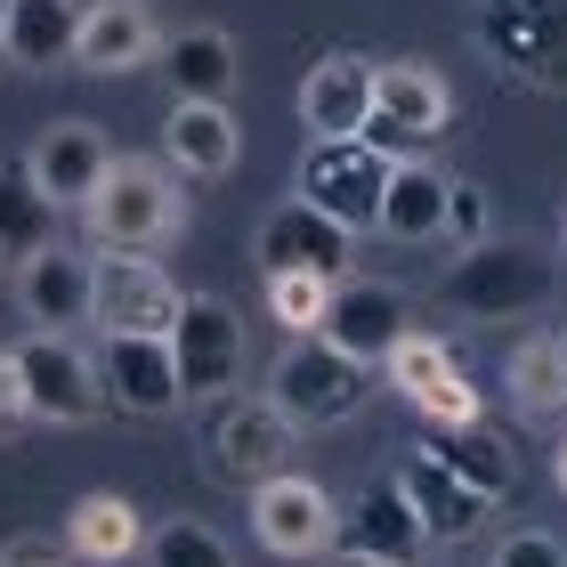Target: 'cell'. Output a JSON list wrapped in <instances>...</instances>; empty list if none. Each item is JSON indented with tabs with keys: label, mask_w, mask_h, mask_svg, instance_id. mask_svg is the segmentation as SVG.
I'll list each match as a JSON object with an SVG mask.
<instances>
[{
	"label": "cell",
	"mask_w": 567,
	"mask_h": 567,
	"mask_svg": "<svg viewBox=\"0 0 567 567\" xmlns=\"http://www.w3.org/2000/svg\"><path fill=\"white\" fill-rule=\"evenodd\" d=\"M446 122H454V90L437 82V65L422 58H398V65H373V114H365V146L381 154H422L446 138Z\"/></svg>",
	"instance_id": "8992f818"
},
{
	"label": "cell",
	"mask_w": 567,
	"mask_h": 567,
	"mask_svg": "<svg viewBox=\"0 0 567 567\" xmlns=\"http://www.w3.org/2000/svg\"><path fill=\"white\" fill-rule=\"evenodd\" d=\"M324 292H332L324 276H268V317H276V324H292V332H317Z\"/></svg>",
	"instance_id": "4dcf8cb0"
},
{
	"label": "cell",
	"mask_w": 567,
	"mask_h": 567,
	"mask_svg": "<svg viewBox=\"0 0 567 567\" xmlns=\"http://www.w3.org/2000/svg\"><path fill=\"white\" fill-rule=\"evenodd\" d=\"M373 236H390V244H437L446 236V171H430L422 154H390V187H381Z\"/></svg>",
	"instance_id": "44dd1931"
},
{
	"label": "cell",
	"mask_w": 567,
	"mask_h": 567,
	"mask_svg": "<svg viewBox=\"0 0 567 567\" xmlns=\"http://www.w3.org/2000/svg\"><path fill=\"white\" fill-rule=\"evenodd\" d=\"M82 219H90L97 251H163L178 236V219H187V195H178V178L163 163L114 154L106 178H97V195L82 203Z\"/></svg>",
	"instance_id": "6da1fadb"
},
{
	"label": "cell",
	"mask_w": 567,
	"mask_h": 567,
	"mask_svg": "<svg viewBox=\"0 0 567 567\" xmlns=\"http://www.w3.org/2000/svg\"><path fill=\"white\" fill-rule=\"evenodd\" d=\"M138 544H146V519L131 511V495H82L65 511V551L90 567H122Z\"/></svg>",
	"instance_id": "484cf974"
},
{
	"label": "cell",
	"mask_w": 567,
	"mask_h": 567,
	"mask_svg": "<svg viewBox=\"0 0 567 567\" xmlns=\"http://www.w3.org/2000/svg\"><path fill=\"white\" fill-rule=\"evenodd\" d=\"M0 567H65V559H49V551H9Z\"/></svg>",
	"instance_id": "d590c367"
},
{
	"label": "cell",
	"mask_w": 567,
	"mask_h": 567,
	"mask_svg": "<svg viewBox=\"0 0 567 567\" xmlns=\"http://www.w3.org/2000/svg\"><path fill=\"white\" fill-rule=\"evenodd\" d=\"M17 381H24V422H58L82 430L97 405H106V381H97V357L73 341V332H24L9 349Z\"/></svg>",
	"instance_id": "277c9868"
},
{
	"label": "cell",
	"mask_w": 567,
	"mask_h": 567,
	"mask_svg": "<svg viewBox=\"0 0 567 567\" xmlns=\"http://www.w3.org/2000/svg\"><path fill=\"white\" fill-rule=\"evenodd\" d=\"M422 414H430L437 430H454V422H478V390H471V381H462V373H454V381H446V390H437V398L422 405Z\"/></svg>",
	"instance_id": "d6a6232c"
},
{
	"label": "cell",
	"mask_w": 567,
	"mask_h": 567,
	"mask_svg": "<svg viewBox=\"0 0 567 567\" xmlns=\"http://www.w3.org/2000/svg\"><path fill=\"white\" fill-rule=\"evenodd\" d=\"M292 422L260 398H219V422H212V454H219V471L236 478V486H260L276 471H292Z\"/></svg>",
	"instance_id": "5bb4252c"
},
{
	"label": "cell",
	"mask_w": 567,
	"mask_h": 567,
	"mask_svg": "<svg viewBox=\"0 0 567 567\" xmlns=\"http://www.w3.org/2000/svg\"><path fill=\"white\" fill-rule=\"evenodd\" d=\"M251 260H260V276H324L341 284L349 260H357V236L341 219H324L317 203H276V212L260 219V236H251Z\"/></svg>",
	"instance_id": "9c48e42d"
},
{
	"label": "cell",
	"mask_w": 567,
	"mask_h": 567,
	"mask_svg": "<svg viewBox=\"0 0 567 567\" xmlns=\"http://www.w3.org/2000/svg\"><path fill=\"white\" fill-rule=\"evenodd\" d=\"M24 422V381H17V357L0 349V437H9Z\"/></svg>",
	"instance_id": "836d02e7"
},
{
	"label": "cell",
	"mask_w": 567,
	"mask_h": 567,
	"mask_svg": "<svg viewBox=\"0 0 567 567\" xmlns=\"http://www.w3.org/2000/svg\"><path fill=\"white\" fill-rule=\"evenodd\" d=\"M559 251H567V212H559Z\"/></svg>",
	"instance_id": "74e56055"
},
{
	"label": "cell",
	"mask_w": 567,
	"mask_h": 567,
	"mask_svg": "<svg viewBox=\"0 0 567 567\" xmlns=\"http://www.w3.org/2000/svg\"><path fill=\"white\" fill-rule=\"evenodd\" d=\"M41 244H58V203L33 187L24 163H0V260H33Z\"/></svg>",
	"instance_id": "4316f807"
},
{
	"label": "cell",
	"mask_w": 567,
	"mask_h": 567,
	"mask_svg": "<svg viewBox=\"0 0 567 567\" xmlns=\"http://www.w3.org/2000/svg\"><path fill=\"white\" fill-rule=\"evenodd\" d=\"M503 398L519 422H567V332H527L503 357Z\"/></svg>",
	"instance_id": "603a6c76"
},
{
	"label": "cell",
	"mask_w": 567,
	"mask_h": 567,
	"mask_svg": "<svg viewBox=\"0 0 567 567\" xmlns=\"http://www.w3.org/2000/svg\"><path fill=\"white\" fill-rule=\"evenodd\" d=\"M90 300H97V260L73 244H41L33 260H17V308L33 332H73L90 324Z\"/></svg>",
	"instance_id": "4fadbf2b"
},
{
	"label": "cell",
	"mask_w": 567,
	"mask_h": 567,
	"mask_svg": "<svg viewBox=\"0 0 567 567\" xmlns=\"http://www.w3.org/2000/svg\"><path fill=\"white\" fill-rule=\"evenodd\" d=\"M381 373H390V390H405L414 405H430V398L446 390L462 365H454V349H446V341H430V332L405 324L398 341H390V357H381Z\"/></svg>",
	"instance_id": "83f0119b"
},
{
	"label": "cell",
	"mask_w": 567,
	"mask_h": 567,
	"mask_svg": "<svg viewBox=\"0 0 567 567\" xmlns=\"http://www.w3.org/2000/svg\"><path fill=\"white\" fill-rule=\"evenodd\" d=\"M236 114L227 106H195V97H171V114H163V163L178 178H227L236 171Z\"/></svg>",
	"instance_id": "ffe728a7"
},
{
	"label": "cell",
	"mask_w": 567,
	"mask_h": 567,
	"mask_svg": "<svg viewBox=\"0 0 567 567\" xmlns=\"http://www.w3.org/2000/svg\"><path fill=\"white\" fill-rule=\"evenodd\" d=\"M97 381H106V398L122 405V414H138V422H163V414L187 405L178 365H171V332H106Z\"/></svg>",
	"instance_id": "8fae6325"
},
{
	"label": "cell",
	"mask_w": 567,
	"mask_h": 567,
	"mask_svg": "<svg viewBox=\"0 0 567 567\" xmlns=\"http://www.w3.org/2000/svg\"><path fill=\"white\" fill-rule=\"evenodd\" d=\"M324 567H390V559H373V551H324Z\"/></svg>",
	"instance_id": "e575fe53"
},
{
	"label": "cell",
	"mask_w": 567,
	"mask_h": 567,
	"mask_svg": "<svg viewBox=\"0 0 567 567\" xmlns=\"http://www.w3.org/2000/svg\"><path fill=\"white\" fill-rule=\"evenodd\" d=\"M365 114H373V58L332 49V58L308 65V82H300V131L308 138H357Z\"/></svg>",
	"instance_id": "e0dca14e"
},
{
	"label": "cell",
	"mask_w": 567,
	"mask_h": 567,
	"mask_svg": "<svg viewBox=\"0 0 567 567\" xmlns=\"http://www.w3.org/2000/svg\"><path fill=\"white\" fill-rule=\"evenodd\" d=\"M365 398H373V365L341 357L332 341H317V332H292V349L268 365V405L292 430H341Z\"/></svg>",
	"instance_id": "7a4b0ae2"
},
{
	"label": "cell",
	"mask_w": 567,
	"mask_h": 567,
	"mask_svg": "<svg viewBox=\"0 0 567 567\" xmlns=\"http://www.w3.org/2000/svg\"><path fill=\"white\" fill-rule=\"evenodd\" d=\"M398 495L414 503V519L430 527V544H462V535H478V519L495 511L486 495H471V486H462V478H454V471H446V462H437L430 446H414V454H405Z\"/></svg>",
	"instance_id": "d6986e66"
},
{
	"label": "cell",
	"mask_w": 567,
	"mask_h": 567,
	"mask_svg": "<svg viewBox=\"0 0 567 567\" xmlns=\"http://www.w3.org/2000/svg\"><path fill=\"white\" fill-rule=\"evenodd\" d=\"M551 478H559V495H567V437H559V454H551Z\"/></svg>",
	"instance_id": "8d00e7d4"
},
{
	"label": "cell",
	"mask_w": 567,
	"mask_h": 567,
	"mask_svg": "<svg viewBox=\"0 0 567 567\" xmlns=\"http://www.w3.org/2000/svg\"><path fill=\"white\" fill-rule=\"evenodd\" d=\"M171 365H178V390H187L195 405H219V398L244 381V317H236V308H227L219 292L178 300Z\"/></svg>",
	"instance_id": "52a82bcc"
},
{
	"label": "cell",
	"mask_w": 567,
	"mask_h": 567,
	"mask_svg": "<svg viewBox=\"0 0 567 567\" xmlns=\"http://www.w3.org/2000/svg\"><path fill=\"white\" fill-rule=\"evenodd\" d=\"M486 567H567V544L544 535V527H511V535H495Z\"/></svg>",
	"instance_id": "1f68e13d"
},
{
	"label": "cell",
	"mask_w": 567,
	"mask_h": 567,
	"mask_svg": "<svg viewBox=\"0 0 567 567\" xmlns=\"http://www.w3.org/2000/svg\"><path fill=\"white\" fill-rule=\"evenodd\" d=\"M414 324V300H405V284H381V276H341L324 292V317H317V341H332L341 357L357 365H381L390 341Z\"/></svg>",
	"instance_id": "30bf717a"
},
{
	"label": "cell",
	"mask_w": 567,
	"mask_h": 567,
	"mask_svg": "<svg viewBox=\"0 0 567 567\" xmlns=\"http://www.w3.org/2000/svg\"><path fill=\"white\" fill-rule=\"evenodd\" d=\"M73 33H82V9H73V0H9L0 58L24 65V73H58V65H73Z\"/></svg>",
	"instance_id": "cb8c5ba5"
},
{
	"label": "cell",
	"mask_w": 567,
	"mask_h": 567,
	"mask_svg": "<svg viewBox=\"0 0 567 567\" xmlns=\"http://www.w3.org/2000/svg\"><path fill=\"white\" fill-rule=\"evenodd\" d=\"M251 535L276 559H324V551H341V503L317 478L276 471V478L251 486Z\"/></svg>",
	"instance_id": "ba28073f"
},
{
	"label": "cell",
	"mask_w": 567,
	"mask_h": 567,
	"mask_svg": "<svg viewBox=\"0 0 567 567\" xmlns=\"http://www.w3.org/2000/svg\"><path fill=\"white\" fill-rule=\"evenodd\" d=\"M551 300V260L535 244H471V251H454V268H446V308L454 317H471V324H511V317H527V308H544Z\"/></svg>",
	"instance_id": "3957f363"
},
{
	"label": "cell",
	"mask_w": 567,
	"mask_h": 567,
	"mask_svg": "<svg viewBox=\"0 0 567 567\" xmlns=\"http://www.w3.org/2000/svg\"><path fill=\"white\" fill-rule=\"evenodd\" d=\"M178 284L146 260V251H106L97 260V300H90V324L97 332H171L178 324Z\"/></svg>",
	"instance_id": "7c38bea8"
},
{
	"label": "cell",
	"mask_w": 567,
	"mask_h": 567,
	"mask_svg": "<svg viewBox=\"0 0 567 567\" xmlns=\"http://www.w3.org/2000/svg\"><path fill=\"white\" fill-rule=\"evenodd\" d=\"M446 236H454V251L495 236V203H486L478 178H446Z\"/></svg>",
	"instance_id": "f546056e"
},
{
	"label": "cell",
	"mask_w": 567,
	"mask_h": 567,
	"mask_svg": "<svg viewBox=\"0 0 567 567\" xmlns=\"http://www.w3.org/2000/svg\"><path fill=\"white\" fill-rule=\"evenodd\" d=\"M146 567H236V551H227V535L219 527H203V519H163L138 544Z\"/></svg>",
	"instance_id": "f1b7e54d"
},
{
	"label": "cell",
	"mask_w": 567,
	"mask_h": 567,
	"mask_svg": "<svg viewBox=\"0 0 567 567\" xmlns=\"http://www.w3.org/2000/svg\"><path fill=\"white\" fill-rule=\"evenodd\" d=\"M341 551H373V559H390V567H422L430 527L414 519V503L398 495V478H373L365 495L341 511Z\"/></svg>",
	"instance_id": "ac0fdd59"
},
{
	"label": "cell",
	"mask_w": 567,
	"mask_h": 567,
	"mask_svg": "<svg viewBox=\"0 0 567 567\" xmlns=\"http://www.w3.org/2000/svg\"><path fill=\"white\" fill-rule=\"evenodd\" d=\"M163 49V24H154L146 0H90L82 33H73V73H138Z\"/></svg>",
	"instance_id": "2e32d148"
},
{
	"label": "cell",
	"mask_w": 567,
	"mask_h": 567,
	"mask_svg": "<svg viewBox=\"0 0 567 567\" xmlns=\"http://www.w3.org/2000/svg\"><path fill=\"white\" fill-rule=\"evenodd\" d=\"M154 58H163L171 97H195V106H227L236 97V33H219V24H187Z\"/></svg>",
	"instance_id": "7402d4cb"
},
{
	"label": "cell",
	"mask_w": 567,
	"mask_h": 567,
	"mask_svg": "<svg viewBox=\"0 0 567 567\" xmlns=\"http://www.w3.org/2000/svg\"><path fill=\"white\" fill-rule=\"evenodd\" d=\"M422 446L446 462V471L471 486V495H486V503H503L511 486H519V462H511V446H503V430L495 422H454V430H437V437H422Z\"/></svg>",
	"instance_id": "d4e9b609"
},
{
	"label": "cell",
	"mask_w": 567,
	"mask_h": 567,
	"mask_svg": "<svg viewBox=\"0 0 567 567\" xmlns=\"http://www.w3.org/2000/svg\"><path fill=\"white\" fill-rule=\"evenodd\" d=\"M106 163H114V146H106V131H97V122H82V114L49 122V131L33 138V154H24L33 187L58 203V212H82V203L97 195V178H106Z\"/></svg>",
	"instance_id": "9a60e30c"
},
{
	"label": "cell",
	"mask_w": 567,
	"mask_h": 567,
	"mask_svg": "<svg viewBox=\"0 0 567 567\" xmlns=\"http://www.w3.org/2000/svg\"><path fill=\"white\" fill-rule=\"evenodd\" d=\"M0 24H9V0H0Z\"/></svg>",
	"instance_id": "f35d334b"
},
{
	"label": "cell",
	"mask_w": 567,
	"mask_h": 567,
	"mask_svg": "<svg viewBox=\"0 0 567 567\" xmlns=\"http://www.w3.org/2000/svg\"><path fill=\"white\" fill-rule=\"evenodd\" d=\"M381 187H390V154L365 146V138H308L300 178H292V195H300V203H317L324 219H341L349 236H373V219H381Z\"/></svg>",
	"instance_id": "5b68a950"
}]
</instances>
